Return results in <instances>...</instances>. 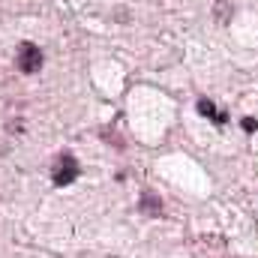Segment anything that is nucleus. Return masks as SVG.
I'll return each instance as SVG.
<instances>
[{
	"mask_svg": "<svg viewBox=\"0 0 258 258\" xmlns=\"http://www.w3.org/2000/svg\"><path fill=\"white\" fill-rule=\"evenodd\" d=\"M42 63H45L42 51L33 42H21V48H18V69L21 72H39Z\"/></svg>",
	"mask_w": 258,
	"mask_h": 258,
	"instance_id": "nucleus-1",
	"label": "nucleus"
},
{
	"mask_svg": "<svg viewBox=\"0 0 258 258\" xmlns=\"http://www.w3.org/2000/svg\"><path fill=\"white\" fill-rule=\"evenodd\" d=\"M75 177H78V162L69 153H63L60 162H57V168H54V174H51V180H54V186H69Z\"/></svg>",
	"mask_w": 258,
	"mask_h": 258,
	"instance_id": "nucleus-2",
	"label": "nucleus"
},
{
	"mask_svg": "<svg viewBox=\"0 0 258 258\" xmlns=\"http://www.w3.org/2000/svg\"><path fill=\"white\" fill-rule=\"evenodd\" d=\"M198 111H201L204 117H210L213 123H225V114H222V111H216V105H213L210 99H198Z\"/></svg>",
	"mask_w": 258,
	"mask_h": 258,
	"instance_id": "nucleus-3",
	"label": "nucleus"
},
{
	"mask_svg": "<svg viewBox=\"0 0 258 258\" xmlns=\"http://www.w3.org/2000/svg\"><path fill=\"white\" fill-rule=\"evenodd\" d=\"M141 207H144V213H150V216H159V213H162V204H159V198L153 192H147L141 198Z\"/></svg>",
	"mask_w": 258,
	"mask_h": 258,
	"instance_id": "nucleus-4",
	"label": "nucleus"
},
{
	"mask_svg": "<svg viewBox=\"0 0 258 258\" xmlns=\"http://www.w3.org/2000/svg\"><path fill=\"white\" fill-rule=\"evenodd\" d=\"M228 12H231V6H228L225 0H222V3H216V18L222 15V21H228Z\"/></svg>",
	"mask_w": 258,
	"mask_h": 258,
	"instance_id": "nucleus-5",
	"label": "nucleus"
},
{
	"mask_svg": "<svg viewBox=\"0 0 258 258\" xmlns=\"http://www.w3.org/2000/svg\"><path fill=\"white\" fill-rule=\"evenodd\" d=\"M243 129H246V132H255V129H258V120L246 117V120H243Z\"/></svg>",
	"mask_w": 258,
	"mask_h": 258,
	"instance_id": "nucleus-6",
	"label": "nucleus"
}]
</instances>
